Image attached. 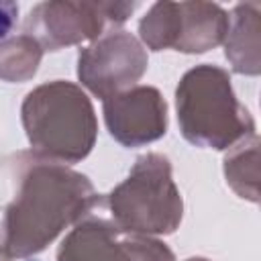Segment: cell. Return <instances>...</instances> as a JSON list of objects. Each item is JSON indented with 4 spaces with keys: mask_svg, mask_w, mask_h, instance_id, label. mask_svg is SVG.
Wrapping results in <instances>:
<instances>
[{
    "mask_svg": "<svg viewBox=\"0 0 261 261\" xmlns=\"http://www.w3.org/2000/svg\"><path fill=\"white\" fill-rule=\"evenodd\" d=\"M57 261H175V255L155 237L126 232L108 218L88 216L61 241Z\"/></svg>",
    "mask_w": 261,
    "mask_h": 261,
    "instance_id": "7",
    "label": "cell"
},
{
    "mask_svg": "<svg viewBox=\"0 0 261 261\" xmlns=\"http://www.w3.org/2000/svg\"><path fill=\"white\" fill-rule=\"evenodd\" d=\"M141 43L153 51L175 49L179 39V2H155L139 22Z\"/></svg>",
    "mask_w": 261,
    "mask_h": 261,
    "instance_id": "13",
    "label": "cell"
},
{
    "mask_svg": "<svg viewBox=\"0 0 261 261\" xmlns=\"http://www.w3.org/2000/svg\"><path fill=\"white\" fill-rule=\"evenodd\" d=\"M112 222L139 234H171L181 222L184 200L171 175V163L161 153L141 155L126 179L106 198Z\"/></svg>",
    "mask_w": 261,
    "mask_h": 261,
    "instance_id": "4",
    "label": "cell"
},
{
    "mask_svg": "<svg viewBox=\"0 0 261 261\" xmlns=\"http://www.w3.org/2000/svg\"><path fill=\"white\" fill-rule=\"evenodd\" d=\"M18 20V4L10 0H0V39H6Z\"/></svg>",
    "mask_w": 261,
    "mask_h": 261,
    "instance_id": "14",
    "label": "cell"
},
{
    "mask_svg": "<svg viewBox=\"0 0 261 261\" xmlns=\"http://www.w3.org/2000/svg\"><path fill=\"white\" fill-rule=\"evenodd\" d=\"M177 122L196 147L226 151L255 133V120L237 98L226 69L202 63L188 69L175 88Z\"/></svg>",
    "mask_w": 261,
    "mask_h": 261,
    "instance_id": "3",
    "label": "cell"
},
{
    "mask_svg": "<svg viewBox=\"0 0 261 261\" xmlns=\"http://www.w3.org/2000/svg\"><path fill=\"white\" fill-rule=\"evenodd\" d=\"M22 126L33 151L59 163H77L90 155L98 120L88 94L65 80L33 88L20 106Z\"/></svg>",
    "mask_w": 261,
    "mask_h": 261,
    "instance_id": "2",
    "label": "cell"
},
{
    "mask_svg": "<svg viewBox=\"0 0 261 261\" xmlns=\"http://www.w3.org/2000/svg\"><path fill=\"white\" fill-rule=\"evenodd\" d=\"M102 112L108 133L124 147L149 145L167 130V102L153 86H133L108 96Z\"/></svg>",
    "mask_w": 261,
    "mask_h": 261,
    "instance_id": "8",
    "label": "cell"
},
{
    "mask_svg": "<svg viewBox=\"0 0 261 261\" xmlns=\"http://www.w3.org/2000/svg\"><path fill=\"white\" fill-rule=\"evenodd\" d=\"M186 261H208V259H204V257H190V259H186Z\"/></svg>",
    "mask_w": 261,
    "mask_h": 261,
    "instance_id": "16",
    "label": "cell"
},
{
    "mask_svg": "<svg viewBox=\"0 0 261 261\" xmlns=\"http://www.w3.org/2000/svg\"><path fill=\"white\" fill-rule=\"evenodd\" d=\"M0 261H12V259H10V257H8V255H6V253L0 249Z\"/></svg>",
    "mask_w": 261,
    "mask_h": 261,
    "instance_id": "15",
    "label": "cell"
},
{
    "mask_svg": "<svg viewBox=\"0 0 261 261\" xmlns=\"http://www.w3.org/2000/svg\"><path fill=\"white\" fill-rule=\"evenodd\" d=\"M147 65L149 57L143 43L128 31L112 29L80 49L77 80L94 96L106 100L137 86Z\"/></svg>",
    "mask_w": 261,
    "mask_h": 261,
    "instance_id": "6",
    "label": "cell"
},
{
    "mask_svg": "<svg viewBox=\"0 0 261 261\" xmlns=\"http://www.w3.org/2000/svg\"><path fill=\"white\" fill-rule=\"evenodd\" d=\"M6 177L10 198L0 222V249L10 259L39 255L67 226L104 204L84 173L35 151L16 153Z\"/></svg>",
    "mask_w": 261,
    "mask_h": 261,
    "instance_id": "1",
    "label": "cell"
},
{
    "mask_svg": "<svg viewBox=\"0 0 261 261\" xmlns=\"http://www.w3.org/2000/svg\"><path fill=\"white\" fill-rule=\"evenodd\" d=\"M135 2H71L47 0L33 6L24 20V35L33 37L43 51L96 41L106 22L122 24L133 12Z\"/></svg>",
    "mask_w": 261,
    "mask_h": 261,
    "instance_id": "5",
    "label": "cell"
},
{
    "mask_svg": "<svg viewBox=\"0 0 261 261\" xmlns=\"http://www.w3.org/2000/svg\"><path fill=\"white\" fill-rule=\"evenodd\" d=\"M261 8L257 2L237 4L228 16L224 55L232 71L259 75L261 71Z\"/></svg>",
    "mask_w": 261,
    "mask_h": 261,
    "instance_id": "9",
    "label": "cell"
},
{
    "mask_svg": "<svg viewBox=\"0 0 261 261\" xmlns=\"http://www.w3.org/2000/svg\"><path fill=\"white\" fill-rule=\"evenodd\" d=\"M224 177L237 196L259 202V137L257 133L232 145L224 157Z\"/></svg>",
    "mask_w": 261,
    "mask_h": 261,
    "instance_id": "11",
    "label": "cell"
},
{
    "mask_svg": "<svg viewBox=\"0 0 261 261\" xmlns=\"http://www.w3.org/2000/svg\"><path fill=\"white\" fill-rule=\"evenodd\" d=\"M43 59V47L29 35H16L0 43V80L27 82L31 80Z\"/></svg>",
    "mask_w": 261,
    "mask_h": 261,
    "instance_id": "12",
    "label": "cell"
},
{
    "mask_svg": "<svg viewBox=\"0 0 261 261\" xmlns=\"http://www.w3.org/2000/svg\"><path fill=\"white\" fill-rule=\"evenodd\" d=\"M228 31V14L214 2H179V39L175 51L204 53L218 47Z\"/></svg>",
    "mask_w": 261,
    "mask_h": 261,
    "instance_id": "10",
    "label": "cell"
}]
</instances>
